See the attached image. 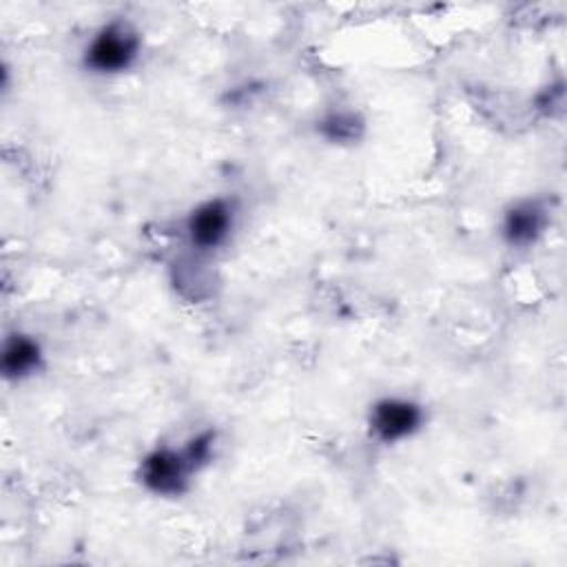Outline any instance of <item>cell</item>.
<instances>
[{"mask_svg": "<svg viewBox=\"0 0 567 567\" xmlns=\"http://www.w3.org/2000/svg\"><path fill=\"white\" fill-rule=\"evenodd\" d=\"M193 465L188 463L184 450L175 452L168 447H159L151 452L142 463V481L155 494H179L186 487L188 474Z\"/></svg>", "mask_w": 567, "mask_h": 567, "instance_id": "obj_2", "label": "cell"}, {"mask_svg": "<svg viewBox=\"0 0 567 567\" xmlns=\"http://www.w3.org/2000/svg\"><path fill=\"white\" fill-rule=\"evenodd\" d=\"M361 124L350 113H334L321 122V133L332 142H350L357 137Z\"/></svg>", "mask_w": 567, "mask_h": 567, "instance_id": "obj_7", "label": "cell"}, {"mask_svg": "<svg viewBox=\"0 0 567 567\" xmlns=\"http://www.w3.org/2000/svg\"><path fill=\"white\" fill-rule=\"evenodd\" d=\"M233 224V210L224 199H213L202 204L193 215L188 217V237L193 246L208 250L219 246Z\"/></svg>", "mask_w": 567, "mask_h": 567, "instance_id": "obj_4", "label": "cell"}, {"mask_svg": "<svg viewBox=\"0 0 567 567\" xmlns=\"http://www.w3.org/2000/svg\"><path fill=\"white\" fill-rule=\"evenodd\" d=\"M545 226V210L536 202H523L505 215L503 233L509 244L514 246H527L532 244Z\"/></svg>", "mask_w": 567, "mask_h": 567, "instance_id": "obj_5", "label": "cell"}, {"mask_svg": "<svg viewBox=\"0 0 567 567\" xmlns=\"http://www.w3.org/2000/svg\"><path fill=\"white\" fill-rule=\"evenodd\" d=\"M140 51L137 33L124 22H111L91 40L84 62L97 73H117L133 64Z\"/></svg>", "mask_w": 567, "mask_h": 567, "instance_id": "obj_1", "label": "cell"}, {"mask_svg": "<svg viewBox=\"0 0 567 567\" xmlns=\"http://www.w3.org/2000/svg\"><path fill=\"white\" fill-rule=\"evenodd\" d=\"M421 408L412 401L383 399L372 408L370 427L381 441L394 443L410 436L421 425Z\"/></svg>", "mask_w": 567, "mask_h": 567, "instance_id": "obj_3", "label": "cell"}, {"mask_svg": "<svg viewBox=\"0 0 567 567\" xmlns=\"http://www.w3.org/2000/svg\"><path fill=\"white\" fill-rule=\"evenodd\" d=\"M40 365V346L24 337L13 334L7 339L2 350V372L9 379H20L31 374Z\"/></svg>", "mask_w": 567, "mask_h": 567, "instance_id": "obj_6", "label": "cell"}]
</instances>
